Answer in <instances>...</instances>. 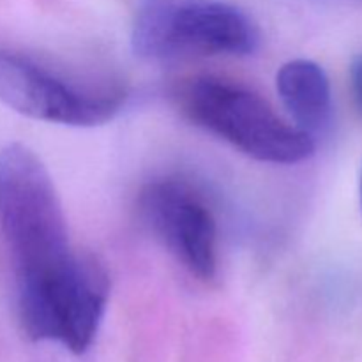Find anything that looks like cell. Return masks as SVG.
<instances>
[{
  "label": "cell",
  "mask_w": 362,
  "mask_h": 362,
  "mask_svg": "<svg viewBox=\"0 0 362 362\" xmlns=\"http://www.w3.org/2000/svg\"><path fill=\"white\" fill-rule=\"evenodd\" d=\"M173 98L191 124L247 158L271 165H297L315 154L310 133L285 122L265 99L233 81L194 76L184 80Z\"/></svg>",
  "instance_id": "2"
},
{
  "label": "cell",
  "mask_w": 362,
  "mask_h": 362,
  "mask_svg": "<svg viewBox=\"0 0 362 362\" xmlns=\"http://www.w3.org/2000/svg\"><path fill=\"white\" fill-rule=\"evenodd\" d=\"M253 18L225 0H136L131 46L151 62L251 55L260 46Z\"/></svg>",
  "instance_id": "3"
},
{
  "label": "cell",
  "mask_w": 362,
  "mask_h": 362,
  "mask_svg": "<svg viewBox=\"0 0 362 362\" xmlns=\"http://www.w3.org/2000/svg\"><path fill=\"white\" fill-rule=\"evenodd\" d=\"M350 88H352L354 103L362 115V53L354 57L350 64Z\"/></svg>",
  "instance_id": "8"
},
{
  "label": "cell",
  "mask_w": 362,
  "mask_h": 362,
  "mask_svg": "<svg viewBox=\"0 0 362 362\" xmlns=\"http://www.w3.org/2000/svg\"><path fill=\"white\" fill-rule=\"evenodd\" d=\"M276 87L283 106L299 129L313 136L331 124V81L320 64L308 59L283 64L276 76Z\"/></svg>",
  "instance_id": "7"
},
{
  "label": "cell",
  "mask_w": 362,
  "mask_h": 362,
  "mask_svg": "<svg viewBox=\"0 0 362 362\" xmlns=\"http://www.w3.org/2000/svg\"><path fill=\"white\" fill-rule=\"evenodd\" d=\"M126 101L127 90L115 81L69 76L34 57L0 48V103L20 115L94 127L115 119Z\"/></svg>",
  "instance_id": "4"
},
{
  "label": "cell",
  "mask_w": 362,
  "mask_h": 362,
  "mask_svg": "<svg viewBox=\"0 0 362 362\" xmlns=\"http://www.w3.org/2000/svg\"><path fill=\"white\" fill-rule=\"evenodd\" d=\"M138 209L145 225L186 271L200 281L218 274V226L207 202L180 179H154L141 187Z\"/></svg>",
  "instance_id": "6"
},
{
  "label": "cell",
  "mask_w": 362,
  "mask_h": 362,
  "mask_svg": "<svg viewBox=\"0 0 362 362\" xmlns=\"http://www.w3.org/2000/svg\"><path fill=\"white\" fill-rule=\"evenodd\" d=\"M361 202H362V186H361Z\"/></svg>",
  "instance_id": "9"
},
{
  "label": "cell",
  "mask_w": 362,
  "mask_h": 362,
  "mask_svg": "<svg viewBox=\"0 0 362 362\" xmlns=\"http://www.w3.org/2000/svg\"><path fill=\"white\" fill-rule=\"evenodd\" d=\"M0 226L13 260L16 299L62 281L81 257L71 247L48 168L23 144L0 151Z\"/></svg>",
  "instance_id": "1"
},
{
  "label": "cell",
  "mask_w": 362,
  "mask_h": 362,
  "mask_svg": "<svg viewBox=\"0 0 362 362\" xmlns=\"http://www.w3.org/2000/svg\"><path fill=\"white\" fill-rule=\"evenodd\" d=\"M110 297L106 269L81 253L76 269L57 285L18 299V317L34 341H57L83 354L94 341Z\"/></svg>",
  "instance_id": "5"
}]
</instances>
